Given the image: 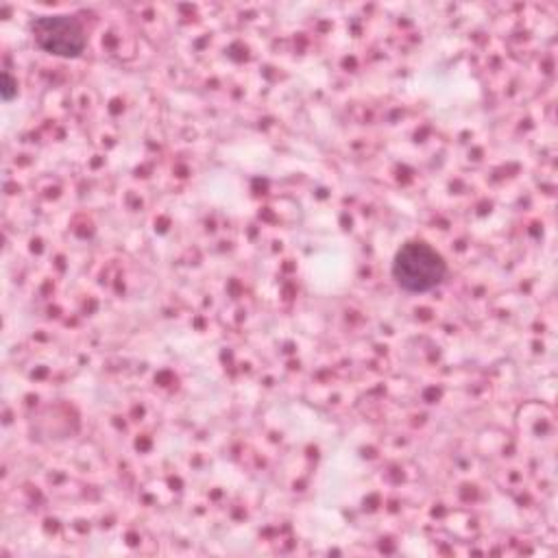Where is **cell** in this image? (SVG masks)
Listing matches in <instances>:
<instances>
[{
  "label": "cell",
  "instance_id": "cell-1",
  "mask_svg": "<svg viewBox=\"0 0 558 558\" xmlns=\"http://www.w3.org/2000/svg\"><path fill=\"white\" fill-rule=\"evenodd\" d=\"M390 272L401 290L418 294L429 292L442 283L447 277V262L427 242L412 240L401 244V248L395 253Z\"/></svg>",
  "mask_w": 558,
  "mask_h": 558
},
{
  "label": "cell",
  "instance_id": "cell-2",
  "mask_svg": "<svg viewBox=\"0 0 558 558\" xmlns=\"http://www.w3.org/2000/svg\"><path fill=\"white\" fill-rule=\"evenodd\" d=\"M35 44L54 57L74 59L85 50V31L72 15H41L31 24Z\"/></svg>",
  "mask_w": 558,
  "mask_h": 558
},
{
  "label": "cell",
  "instance_id": "cell-3",
  "mask_svg": "<svg viewBox=\"0 0 558 558\" xmlns=\"http://www.w3.org/2000/svg\"><path fill=\"white\" fill-rule=\"evenodd\" d=\"M0 96L2 100H13L17 96V81L4 70L2 72V85H0Z\"/></svg>",
  "mask_w": 558,
  "mask_h": 558
}]
</instances>
